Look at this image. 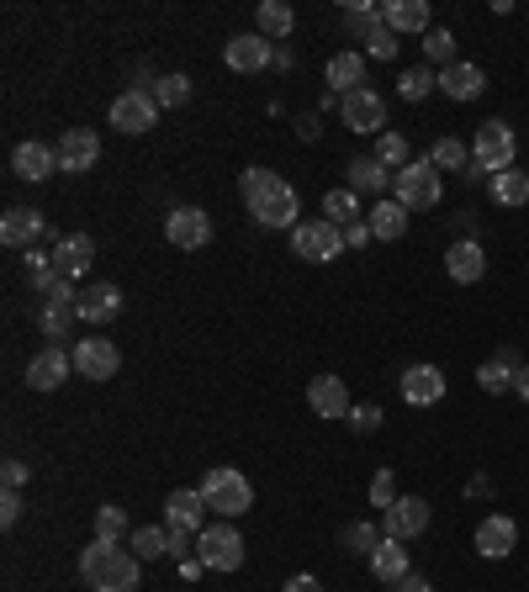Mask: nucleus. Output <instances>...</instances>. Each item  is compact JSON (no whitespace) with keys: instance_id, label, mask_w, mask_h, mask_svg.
<instances>
[{"instance_id":"1","label":"nucleus","mask_w":529,"mask_h":592,"mask_svg":"<svg viewBox=\"0 0 529 592\" xmlns=\"http://www.w3.org/2000/svg\"><path fill=\"white\" fill-rule=\"evenodd\" d=\"M143 560L117 540H90L80 551V582L90 592H138Z\"/></svg>"},{"instance_id":"2","label":"nucleus","mask_w":529,"mask_h":592,"mask_svg":"<svg viewBox=\"0 0 529 592\" xmlns=\"http://www.w3.org/2000/svg\"><path fill=\"white\" fill-rule=\"evenodd\" d=\"M239 191H244V206L254 212V223H265V228H297V212H302V206H297V191L286 186L276 169L249 164Z\"/></svg>"},{"instance_id":"3","label":"nucleus","mask_w":529,"mask_h":592,"mask_svg":"<svg viewBox=\"0 0 529 592\" xmlns=\"http://www.w3.org/2000/svg\"><path fill=\"white\" fill-rule=\"evenodd\" d=\"M206 497V508L217 518H244L249 508H254V487H249V476L244 471H234V466H212V471L202 476V487H197Z\"/></svg>"},{"instance_id":"4","label":"nucleus","mask_w":529,"mask_h":592,"mask_svg":"<svg viewBox=\"0 0 529 592\" xmlns=\"http://www.w3.org/2000/svg\"><path fill=\"white\" fill-rule=\"evenodd\" d=\"M392 197L403 201L407 212H429V206H440V197H445V175L434 169V159H413L407 169H398Z\"/></svg>"},{"instance_id":"5","label":"nucleus","mask_w":529,"mask_h":592,"mask_svg":"<svg viewBox=\"0 0 529 592\" xmlns=\"http://www.w3.org/2000/svg\"><path fill=\"white\" fill-rule=\"evenodd\" d=\"M197 560H202L206 571H239L244 566V534L228 524V518H217V524H206L202 534H197Z\"/></svg>"},{"instance_id":"6","label":"nucleus","mask_w":529,"mask_h":592,"mask_svg":"<svg viewBox=\"0 0 529 592\" xmlns=\"http://www.w3.org/2000/svg\"><path fill=\"white\" fill-rule=\"evenodd\" d=\"M471 159L488 169V175H503V169H514V159H519V138H514V127L508 122H482L477 127V138H471Z\"/></svg>"},{"instance_id":"7","label":"nucleus","mask_w":529,"mask_h":592,"mask_svg":"<svg viewBox=\"0 0 529 592\" xmlns=\"http://www.w3.org/2000/svg\"><path fill=\"white\" fill-rule=\"evenodd\" d=\"M291 254L313 260V265H328L344 254V228H333L328 217H313V223H297L291 228Z\"/></svg>"},{"instance_id":"8","label":"nucleus","mask_w":529,"mask_h":592,"mask_svg":"<svg viewBox=\"0 0 529 592\" xmlns=\"http://www.w3.org/2000/svg\"><path fill=\"white\" fill-rule=\"evenodd\" d=\"M106 117H112L117 133H133V138H138V133L160 127V101L149 96V85H133V90H123V96L112 101V112H106Z\"/></svg>"},{"instance_id":"9","label":"nucleus","mask_w":529,"mask_h":592,"mask_svg":"<svg viewBox=\"0 0 529 592\" xmlns=\"http://www.w3.org/2000/svg\"><path fill=\"white\" fill-rule=\"evenodd\" d=\"M339 117H344V127L350 133H387V101L370 90V85H361V90H350L344 101H339Z\"/></svg>"},{"instance_id":"10","label":"nucleus","mask_w":529,"mask_h":592,"mask_svg":"<svg viewBox=\"0 0 529 592\" xmlns=\"http://www.w3.org/2000/svg\"><path fill=\"white\" fill-rule=\"evenodd\" d=\"M70 370H75V355L64 344H48V350H38V355L27 360V387L33 392H59L70 381Z\"/></svg>"},{"instance_id":"11","label":"nucleus","mask_w":529,"mask_h":592,"mask_svg":"<svg viewBox=\"0 0 529 592\" xmlns=\"http://www.w3.org/2000/svg\"><path fill=\"white\" fill-rule=\"evenodd\" d=\"M398 392H403L407 407H434V402H445L450 381L440 365H407L403 381H398Z\"/></svg>"},{"instance_id":"12","label":"nucleus","mask_w":529,"mask_h":592,"mask_svg":"<svg viewBox=\"0 0 529 592\" xmlns=\"http://www.w3.org/2000/svg\"><path fill=\"white\" fill-rule=\"evenodd\" d=\"M471 545H477V555H482V560H508V555H514V545H519V524H514L508 514H488L482 524H477Z\"/></svg>"},{"instance_id":"13","label":"nucleus","mask_w":529,"mask_h":592,"mask_svg":"<svg viewBox=\"0 0 529 592\" xmlns=\"http://www.w3.org/2000/svg\"><path fill=\"white\" fill-rule=\"evenodd\" d=\"M223 59H228V70H234V75H260V70H270V64H276V42L260 38V33H239V38L223 48Z\"/></svg>"},{"instance_id":"14","label":"nucleus","mask_w":529,"mask_h":592,"mask_svg":"<svg viewBox=\"0 0 529 592\" xmlns=\"http://www.w3.org/2000/svg\"><path fill=\"white\" fill-rule=\"evenodd\" d=\"M164 238H169L175 249H206V243H212V217H206L202 206H175V212L164 217Z\"/></svg>"},{"instance_id":"15","label":"nucleus","mask_w":529,"mask_h":592,"mask_svg":"<svg viewBox=\"0 0 529 592\" xmlns=\"http://www.w3.org/2000/svg\"><path fill=\"white\" fill-rule=\"evenodd\" d=\"M53 149H59V169H64V175H85V169H96V159H101V138H96L90 127H64V138H59Z\"/></svg>"},{"instance_id":"16","label":"nucleus","mask_w":529,"mask_h":592,"mask_svg":"<svg viewBox=\"0 0 529 592\" xmlns=\"http://www.w3.org/2000/svg\"><path fill=\"white\" fill-rule=\"evenodd\" d=\"M53 265H59V276L64 280L80 286V280L90 276V265H96V238L90 234H64L59 243H53Z\"/></svg>"},{"instance_id":"17","label":"nucleus","mask_w":529,"mask_h":592,"mask_svg":"<svg viewBox=\"0 0 529 592\" xmlns=\"http://www.w3.org/2000/svg\"><path fill=\"white\" fill-rule=\"evenodd\" d=\"M392 180H398V175H392V169H387L376 154H355L350 164H344V186H350L355 197H376V201H381V191H392Z\"/></svg>"},{"instance_id":"18","label":"nucleus","mask_w":529,"mask_h":592,"mask_svg":"<svg viewBox=\"0 0 529 592\" xmlns=\"http://www.w3.org/2000/svg\"><path fill=\"white\" fill-rule=\"evenodd\" d=\"M123 313V291L112 286V280H96V286H80V302H75V317L90 323V328H101V323H112V317Z\"/></svg>"},{"instance_id":"19","label":"nucleus","mask_w":529,"mask_h":592,"mask_svg":"<svg viewBox=\"0 0 529 592\" xmlns=\"http://www.w3.org/2000/svg\"><path fill=\"white\" fill-rule=\"evenodd\" d=\"M117 365H123V355H117L112 339H80L75 344V370H80L85 381H112Z\"/></svg>"},{"instance_id":"20","label":"nucleus","mask_w":529,"mask_h":592,"mask_svg":"<svg viewBox=\"0 0 529 592\" xmlns=\"http://www.w3.org/2000/svg\"><path fill=\"white\" fill-rule=\"evenodd\" d=\"M381 529H387L392 540H403V545L418 540V534L429 529V503H424V497H398V503L381 514Z\"/></svg>"},{"instance_id":"21","label":"nucleus","mask_w":529,"mask_h":592,"mask_svg":"<svg viewBox=\"0 0 529 592\" xmlns=\"http://www.w3.org/2000/svg\"><path fill=\"white\" fill-rule=\"evenodd\" d=\"M445 270L455 286H477V280L488 276V254H482V243L477 238H455L445 249Z\"/></svg>"},{"instance_id":"22","label":"nucleus","mask_w":529,"mask_h":592,"mask_svg":"<svg viewBox=\"0 0 529 592\" xmlns=\"http://www.w3.org/2000/svg\"><path fill=\"white\" fill-rule=\"evenodd\" d=\"M53 169H59V149H48L38 138H27V143L11 149V175H16V180H33V186H38Z\"/></svg>"},{"instance_id":"23","label":"nucleus","mask_w":529,"mask_h":592,"mask_svg":"<svg viewBox=\"0 0 529 592\" xmlns=\"http://www.w3.org/2000/svg\"><path fill=\"white\" fill-rule=\"evenodd\" d=\"M307 407L318 413V418H328V424H339V418H350V392H344V381L339 376H313L307 381Z\"/></svg>"},{"instance_id":"24","label":"nucleus","mask_w":529,"mask_h":592,"mask_svg":"<svg viewBox=\"0 0 529 592\" xmlns=\"http://www.w3.org/2000/svg\"><path fill=\"white\" fill-rule=\"evenodd\" d=\"M206 497L197 492V487H180V492H169L164 497V529H186V534H202L206 524Z\"/></svg>"},{"instance_id":"25","label":"nucleus","mask_w":529,"mask_h":592,"mask_svg":"<svg viewBox=\"0 0 529 592\" xmlns=\"http://www.w3.org/2000/svg\"><path fill=\"white\" fill-rule=\"evenodd\" d=\"M42 234H48V223L33 206H5V217H0V243L5 249H33Z\"/></svg>"},{"instance_id":"26","label":"nucleus","mask_w":529,"mask_h":592,"mask_svg":"<svg viewBox=\"0 0 529 592\" xmlns=\"http://www.w3.org/2000/svg\"><path fill=\"white\" fill-rule=\"evenodd\" d=\"M440 90H445L450 101H477L482 90H488V70L482 64H450V70H440Z\"/></svg>"},{"instance_id":"27","label":"nucleus","mask_w":529,"mask_h":592,"mask_svg":"<svg viewBox=\"0 0 529 592\" xmlns=\"http://www.w3.org/2000/svg\"><path fill=\"white\" fill-rule=\"evenodd\" d=\"M366 223H370V234L381 238V243H398V238L407 234V206L398 197H381V201H370Z\"/></svg>"},{"instance_id":"28","label":"nucleus","mask_w":529,"mask_h":592,"mask_svg":"<svg viewBox=\"0 0 529 592\" xmlns=\"http://www.w3.org/2000/svg\"><path fill=\"white\" fill-rule=\"evenodd\" d=\"M381 22L403 38V33H429V0H387Z\"/></svg>"},{"instance_id":"29","label":"nucleus","mask_w":529,"mask_h":592,"mask_svg":"<svg viewBox=\"0 0 529 592\" xmlns=\"http://www.w3.org/2000/svg\"><path fill=\"white\" fill-rule=\"evenodd\" d=\"M370 577H376V582H392V588L403 582V577H407V545H403V540H392V534H387V540L370 551Z\"/></svg>"},{"instance_id":"30","label":"nucleus","mask_w":529,"mask_h":592,"mask_svg":"<svg viewBox=\"0 0 529 592\" xmlns=\"http://www.w3.org/2000/svg\"><path fill=\"white\" fill-rule=\"evenodd\" d=\"M366 85V59L350 48V53H333L328 59V90H339V96H350V90H361Z\"/></svg>"},{"instance_id":"31","label":"nucleus","mask_w":529,"mask_h":592,"mask_svg":"<svg viewBox=\"0 0 529 592\" xmlns=\"http://www.w3.org/2000/svg\"><path fill=\"white\" fill-rule=\"evenodd\" d=\"M291 27H297V11L286 5V0H265L260 11H254V33L260 38H291Z\"/></svg>"},{"instance_id":"32","label":"nucleus","mask_w":529,"mask_h":592,"mask_svg":"<svg viewBox=\"0 0 529 592\" xmlns=\"http://www.w3.org/2000/svg\"><path fill=\"white\" fill-rule=\"evenodd\" d=\"M324 217L333 228H355L366 217V206H361V197L350 186H339V191H324Z\"/></svg>"},{"instance_id":"33","label":"nucleus","mask_w":529,"mask_h":592,"mask_svg":"<svg viewBox=\"0 0 529 592\" xmlns=\"http://www.w3.org/2000/svg\"><path fill=\"white\" fill-rule=\"evenodd\" d=\"M488 197L497 201V206H525L529 201V169H503V175H492Z\"/></svg>"},{"instance_id":"34","label":"nucleus","mask_w":529,"mask_h":592,"mask_svg":"<svg viewBox=\"0 0 529 592\" xmlns=\"http://www.w3.org/2000/svg\"><path fill=\"white\" fill-rule=\"evenodd\" d=\"M127 551L138 555V560H164V555H169V529H160V524H138V529L127 534Z\"/></svg>"},{"instance_id":"35","label":"nucleus","mask_w":529,"mask_h":592,"mask_svg":"<svg viewBox=\"0 0 529 592\" xmlns=\"http://www.w3.org/2000/svg\"><path fill=\"white\" fill-rule=\"evenodd\" d=\"M339 540H344V551H350V555H366V560H370V551L387 540V529H376L370 518H361V524H344V534H339Z\"/></svg>"},{"instance_id":"36","label":"nucleus","mask_w":529,"mask_h":592,"mask_svg":"<svg viewBox=\"0 0 529 592\" xmlns=\"http://www.w3.org/2000/svg\"><path fill=\"white\" fill-rule=\"evenodd\" d=\"M429 90H440V70H429V64H418V70H403V75H398V96H403V101H424Z\"/></svg>"},{"instance_id":"37","label":"nucleus","mask_w":529,"mask_h":592,"mask_svg":"<svg viewBox=\"0 0 529 592\" xmlns=\"http://www.w3.org/2000/svg\"><path fill=\"white\" fill-rule=\"evenodd\" d=\"M149 96L160 101V112H164V106L175 112V106H186V101H191V79H186V75H160L154 85H149Z\"/></svg>"},{"instance_id":"38","label":"nucleus","mask_w":529,"mask_h":592,"mask_svg":"<svg viewBox=\"0 0 529 592\" xmlns=\"http://www.w3.org/2000/svg\"><path fill=\"white\" fill-rule=\"evenodd\" d=\"M429 159H434L440 175H445V169H466V164H471V143H461V138H434Z\"/></svg>"},{"instance_id":"39","label":"nucleus","mask_w":529,"mask_h":592,"mask_svg":"<svg viewBox=\"0 0 529 592\" xmlns=\"http://www.w3.org/2000/svg\"><path fill=\"white\" fill-rule=\"evenodd\" d=\"M376 159H381V164L398 175V169H407V164H413V149H407L403 133H381V138H376Z\"/></svg>"},{"instance_id":"40","label":"nucleus","mask_w":529,"mask_h":592,"mask_svg":"<svg viewBox=\"0 0 529 592\" xmlns=\"http://www.w3.org/2000/svg\"><path fill=\"white\" fill-rule=\"evenodd\" d=\"M27 276H33V291H42V297L64 280L59 265H53V254H42V249H27Z\"/></svg>"},{"instance_id":"41","label":"nucleus","mask_w":529,"mask_h":592,"mask_svg":"<svg viewBox=\"0 0 529 592\" xmlns=\"http://www.w3.org/2000/svg\"><path fill=\"white\" fill-rule=\"evenodd\" d=\"M514 376H519V370L503 365L497 355H492L488 365H477V387H482V392H514Z\"/></svg>"},{"instance_id":"42","label":"nucleus","mask_w":529,"mask_h":592,"mask_svg":"<svg viewBox=\"0 0 529 592\" xmlns=\"http://www.w3.org/2000/svg\"><path fill=\"white\" fill-rule=\"evenodd\" d=\"M424 53H429V64H440V70L461 64V59H455V33H445V27H429V33H424Z\"/></svg>"},{"instance_id":"43","label":"nucleus","mask_w":529,"mask_h":592,"mask_svg":"<svg viewBox=\"0 0 529 592\" xmlns=\"http://www.w3.org/2000/svg\"><path fill=\"white\" fill-rule=\"evenodd\" d=\"M38 328L48 333V339H64L70 328H75V307H64V302H48L38 313Z\"/></svg>"},{"instance_id":"44","label":"nucleus","mask_w":529,"mask_h":592,"mask_svg":"<svg viewBox=\"0 0 529 592\" xmlns=\"http://www.w3.org/2000/svg\"><path fill=\"white\" fill-rule=\"evenodd\" d=\"M123 534H127V514L117 503L96 508V540H117V545H123Z\"/></svg>"},{"instance_id":"45","label":"nucleus","mask_w":529,"mask_h":592,"mask_svg":"<svg viewBox=\"0 0 529 592\" xmlns=\"http://www.w3.org/2000/svg\"><path fill=\"white\" fill-rule=\"evenodd\" d=\"M392 503H398V476L376 471V476H370V508H376V514H387Z\"/></svg>"},{"instance_id":"46","label":"nucleus","mask_w":529,"mask_h":592,"mask_svg":"<svg viewBox=\"0 0 529 592\" xmlns=\"http://www.w3.org/2000/svg\"><path fill=\"white\" fill-rule=\"evenodd\" d=\"M361 42L370 48V59H398V33H392L387 22H381V27H370Z\"/></svg>"},{"instance_id":"47","label":"nucleus","mask_w":529,"mask_h":592,"mask_svg":"<svg viewBox=\"0 0 529 592\" xmlns=\"http://www.w3.org/2000/svg\"><path fill=\"white\" fill-rule=\"evenodd\" d=\"M350 429L376 434V429H381V407H376V402H366V407H350Z\"/></svg>"},{"instance_id":"48","label":"nucleus","mask_w":529,"mask_h":592,"mask_svg":"<svg viewBox=\"0 0 529 592\" xmlns=\"http://www.w3.org/2000/svg\"><path fill=\"white\" fill-rule=\"evenodd\" d=\"M22 508H27V503H22V492H11V487H5V492H0V524H5V529H11V524H22Z\"/></svg>"},{"instance_id":"49","label":"nucleus","mask_w":529,"mask_h":592,"mask_svg":"<svg viewBox=\"0 0 529 592\" xmlns=\"http://www.w3.org/2000/svg\"><path fill=\"white\" fill-rule=\"evenodd\" d=\"M27 476H33L27 461H5V466H0V481H5L11 492H22V487H27Z\"/></svg>"},{"instance_id":"50","label":"nucleus","mask_w":529,"mask_h":592,"mask_svg":"<svg viewBox=\"0 0 529 592\" xmlns=\"http://www.w3.org/2000/svg\"><path fill=\"white\" fill-rule=\"evenodd\" d=\"M370 238H376V234H370V223L361 217L355 228H344V249H370Z\"/></svg>"},{"instance_id":"51","label":"nucleus","mask_w":529,"mask_h":592,"mask_svg":"<svg viewBox=\"0 0 529 592\" xmlns=\"http://www.w3.org/2000/svg\"><path fill=\"white\" fill-rule=\"evenodd\" d=\"M281 592H324V582H318V577H307V571H302V577H291V582H286Z\"/></svg>"},{"instance_id":"52","label":"nucleus","mask_w":529,"mask_h":592,"mask_svg":"<svg viewBox=\"0 0 529 592\" xmlns=\"http://www.w3.org/2000/svg\"><path fill=\"white\" fill-rule=\"evenodd\" d=\"M461 180H466V186H482V180H492V175H488V169H482V164H477V159H471V164L461 169Z\"/></svg>"},{"instance_id":"53","label":"nucleus","mask_w":529,"mask_h":592,"mask_svg":"<svg viewBox=\"0 0 529 592\" xmlns=\"http://www.w3.org/2000/svg\"><path fill=\"white\" fill-rule=\"evenodd\" d=\"M398 592H434V582H429V577H403Z\"/></svg>"},{"instance_id":"54","label":"nucleus","mask_w":529,"mask_h":592,"mask_svg":"<svg viewBox=\"0 0 529 592\" xmlns=\"http://www.w3.org/2000/svg\"><path fill=\"white\" fill-rule=\"evenodd\" d=\"M514 392H519V402H525V407H529V360H525V365H519V376H514Z\"/></svg>"},{"instance_id":"55","label":"nucleus","mask_w":529,"mask_h":592,"mask_svg":"<svg viewBox=\"0 0 529 592\" xmlns=\"http://www.w3.org/2000/svg\"><path fill=\"white\" fill-rule=\"evenodd\" d=\"M466 492H471V497H492V481H488V476H477V481H471Z\"/></svg>"}]
</instances>
